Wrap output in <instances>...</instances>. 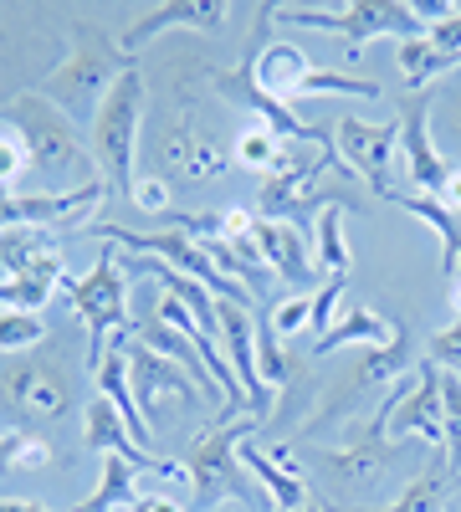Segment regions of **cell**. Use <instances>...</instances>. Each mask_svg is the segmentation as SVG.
Returning <instances> with one entry per match:
<instances>
[{
    "instance_id": "ee69618b",
    "label": "cell",
    "mask_w": 461,
    "mask_h": 512,
    "mask_svg": "<svg viewBox=\"0 0 461 512\" xmlns=\"http://www.w3.org/2000/svg\"><path fill=\"white\" fill-rule=\"evenodd\" d=\"M123 512H129V507H123Z\"/></svg>"
},
{
    "instance_id": "4fadbf2b",
    "label": "cell",
    "mask_w": 461,
    "mask_h": 512,
    "mask_svg": "<svg viewBox=\"0 0 461 512\" xmlns=\"http://www.w3.org/2000/svg\"><path fill=\"white\" fill-rule=\"evenodd\" d=\"M216 344L226 354V364L236 369L241 390H246V420H267L272 415V390L257 374V318H251L246 303H231V297H216Z\"/></svg>"
},
{
    "instance_id": "83f0119b",
    "label": "cell",
    "mask_w": 461,
    "mask_h": 512,
    "mask_svg": "<svg viewBox=\"0 0 461 512\" xmlns=\"http://www.w3.org/2000/svg\"><path fill=\"white\" fill-rule=\"evenodd\" d=\"M400 77H405V93H426L436 77H446V72H456L461 67V57H451V52H441L431 36H415V41H400Z\"/></svg>"
},
{
    "instance_id": "d6a6232c",
    "label": "cell",
    "mask_w": 461,
    "mask_h": 512,
    "mask_svg": "<svg viewBox=\"0 0 461 512\" xmlns=\"http://www.w3.org/2000/svg\"><path fill=\"white\" fill-rule=\"evenodd\" d=\"M257 374H262V384H267V390H277V384L287 390V384L303 374L298 364H292V359L282 354V338L272 333V323H262V328H257Z\"/></svg>"
},
{
    "instance_id": "484cf974",
    "label": "cell",
    "mask_w": 461,
    "mask_h": 512,
    "mask_svg": "<svg viewBox=\"0 0 461 512\" xmlns=\"http://www.w3.org/2000/svg\"><path fill=\"white\" fill-rule=\"evenodd\" d=\"M282 149H287V139L277 134V128L257 123V118L241 123L236 134H231V164H241V169H257L262 180L282 169Z\"/></svg>"
},
{
    "instance_id": "44dd1931",
    "label": "cell",
    "mask_w": 461,
    "mask_h": 512,
    "mask_svg": "<svg viewBox=\"0 0 461 512\" xmlns=\"http://www.w3.org/2000/svg\"><path fill=\"white\" fill-rule=\"evenodd\" d=\"M308 72H313V62L292 47V41H262V52L251 57V82H257V93H267L277 103H292V108H298V88H303Z\"/></svg>"
},
{
    "instance_id": "603a6c76",
    "label": "cell",
    "mask_w": 461,
    "mask_h": 512,
    "mask_svg": "<svg viewBox=\"0 0 461 512\" xmlns=\"http://www.w3.org/2000/svg\"><path fill=\"white\" fill-rule=\"evenodd\" d=\"M451 487H456V466H451V456H446V451H431L426 466H421V477H415L390 507H374V512H446Z\"/></svg>"
},
{
    "instance_id": "f1b7e54d",
    "label": "cell",
    "mask_w": 461,
    "mask_h": 512,
    "mask_svg": "<svg viewBox=\"0 0 461 512\" xmlns=\"http://www.w3.org/2000/svg\"><path fill=\"white\" fill-rule=\"evenodd\" d=\"M52 461V446L36 431H0V477H26Z\"/></svg>"
},
{
    "instance_id": "8d00e7d4",
    "label": "cell",
    "mask_w": 461,
    "mask_h": 512,
    "mask_svg": "<svg viewBox=\"0 0 461 512\" xmlns=\"http://www.w3.org/2000/svg\"><path fill=\"white\" fill-rule=\"evenodd\" d=\"M426 359L446 374H461V318L446 323L441 333H431V344H426Z\"/></svg>"
},
{
    "instance_id": "5bb4252c",
    "label": "cell",
    "mask_w": 461,
    "mask_h": 512,
    "mask_svg": "<svg viewBox=\"0 0 461 512\" xmlns=\"http://www.w3.org/2000/svg\"><path fill=\"white\" fill-rule=\"evenodd\" d=\"M431 113H436V108H431V98H421V93L400 108V164H405V180L421 190L426 200H441L451 164H446V154H441V144H436V134H431Z\"/></svg>"
},
{
    "instance_id": "d4e9b609",
    "label": "cell",
    "mask_w": 461,
    "mask_h": 512,
    "mask_svg": "<svg viewBox=\"0 0 461 512\" xmlns=\"http://www.w3.org/2000/svg\"><path fill=\"white\" fill-rule=\"evenodd\" d=\"M344 216H349V200H333L323 205V216L313 226V267L318 277H344L349 272V241H344Z\"/></svg>"
},
{
    "instance_id": "6da1fadb",
    "label": "cell",
    "mask_w": 461,
    "mask_h": 512,
    "mask_svg": "<svg viewBox=\"0 0 461 512\" xmlns=\"http://www.w3.org/2000/svg\"><path fill=\"white\" fill-rule=\"evenodd\" d=\"M431 446L421 441H390V395L380 410L359 425L349 446H298L308 487L323 492L328 512H374L390 507L415 477H421Z\"/></svg>"
},
{
    "instance_id": "277c9868",
    "label": "cell",
    "mask_w": 461,
    "mask_h": 512,
    "mask_svg": "<svg viewBox=\"0 0 461 512\" xmlns=\"http://www.w3.org/2000/svg\"><path fill=\"white\" fill-rule=\"evenodd\" d=\"M144 108H149V82H144V67L129 62L88 128V149L98 159V175H103L108 195H123V200L134 195V175H139L134 159H139V134H144Z\"/></svg>"
},
{
    "instance_id": "4316f807",
    "label": "cell",
    "mask_w": 461,
    "mask_h": 512,
    "mask_svg": "<svg viewBox=\"0 0 461 512\" xmlns=\"http://www.w3.org/2000/svg\"><path fill=\"white\" fill-rule=\"evenodd\" d=\"M139 497V466L134 461H123V456H103V477L98 487L82 497L72 512H123Z\"/></svg>"
},
{
    "instance_id": "7a4b0ae2",
    "label": "cell",
    "mask_w": 461,
    "mask_h": 512,
    "mask_svg": "<svg viewBox=\"0 0 461 512\" xmlns=\"http://www.w3.org/2000/svg\"><path fill=\"white\" fill-rule=\"evenodd\" d=\"M0 118L21 128L26 154H31V185L26 190H82V185H98V159L82 139V128L57 113L41 93H16L11 103H0Z\"/></svg>"
},
{
    "instance_id": "9a60e30c",
    "label": "cell",
    "mask_w": 461,
    "mask_h": 512,
    "mask_svg": "<svg viewBox=\"0 0 461 512\" xmlns=\"http://www.w3.org/2000/svg\"><path fill=\"white\" fill-rule=\"evenodd\" d=\"M241 466L246 477L257 482L262 502L272 512H303L308 507V477H303V461L292 446L272 441V446H251V436L241 441Z\"/></svg>"
},
{
    "instance_id": "7402d4cb",
    "label": "cell",
    "mask_w": 461,
    "mask_h": 512,
    "mask_svg": "<svg viewBox=\"0 0 461 512\" xmlns=\"http://www.w3.org/2000/svg\"><path fill=\"white\" fill-rule=\"evenodd\" d=\"M395 338V323L380 318L374 308H344L339 323H333L318 344H313V359H328V354H339V349H380Z\"/></svg>"
},
{
    "instance_id": "7c38bea8",
    "label": "cell",
    "mask_w": 461,
    "mask_h": 512,
    "mask_svg": "<svg viewBox=\"0 0 461 512\" xmlns=\"http://www.w3.org/2000/svg\"><path fill=\"white\" fill-rule=\"evenodd\" d=\"M390 441H421L446 451V415H441V369L421 359L400 384H390Z\"/></svg>"
},
{
    "instance_id": "b9f144b4",
    "label": "cell",
    "mask_w": 461,
    "mask_h": 512,
    "mask_svg": "<svg viewBox=\"0 0 461 512\" xmlns=\"http://www.w3.org/2000/svg\"><path fill=\"white\" fill-rule=\"evenodd\" d=\"M446 134H451V144L461 149V98L451 103V118H446Z\"/></svg>"
},
{
    "instance_id": "30bf717a",
    "label": "cell",
    "mask_w": 461,
    "mask_h": 512,
    "mask_svg": "<svg viewBox=\"0 0 461 512\" xmlns=\"http://www.w3.org/2000/svg\"><path fill=\"white\" fill-rule=\"evenodd\" d=\"M72 379L57 359H6L0 364V410H11L26 425H57L72 415Z\"/></svg>"
},
{
    "instance_id": "3957f363",
    "label": "cell",
    "mask_w": 461,
    "mask_h": 512,
    "mask_svg": "<svg viewBox=\"0 0 461 512\" xmlns=\"http://www.w3.org/2000/svg\"><path fill=\"white\" fill-rule=\"evenodd\" d=\"M123 67H129V57L118 52V41L103 36L88 16H77L72 31H67V57L41 77L31 93H41L77 128H93V118H98V108H103V98H108V88L118 82Z\"/></svg>"
},
{
    "instance_id": "cb8c5ba5",
    "label": "cell",
    "mask_w": 461,
    "mask_h": 512,
    "mask_svg": "<svg viewBox=\"0 0 461 512\" xmlns=\"http://www.w3.org/2000/svg\"><path fill=\"white\" fill-rule=\"evenodd\" d=\"M395 205H405L415 221L431 226V231L441 236V277H446V287L456 292V287H461V221L451 216L441 200H426V195H405V190H400Z\"/></svg>"
},
{
    "instance_id": "836d02e7",
    "label": "cell",
    "mask_w": 461,
    "mask_h": 512,
    "mask_svg": "<svg viewBox=\"0 0 461 512\" xmlns=\"http://www.w3.org/2000/svg\"><path fill=\"white\" fill-rule=\"evenodd\" d=\"M441 415H446V456L461 482V374H446V369H441Z\"/></svg>"
},
{
    "instance_id": "2e32d148",
    "label": "cell",
    "mask_w": 461,
    "mask_h": 512,
    "mask_svg": "<svg viewBox=\"0 0 461 512\" xmlns=\"http://www.w3.org/2000/svg\"><path fill=\"white\" fill-rule=\"evenodd\" d=\"M231 21V6L226 0H164V6H149L139 21H129L118 31V52L123 57H139L154 36L175 31V26H190V31H221Z\"/></svg>"
},
{
    "instance_id": "ba28073f",
    "label": "cell",
    "mask_w": 461,
    "mask_h": 512,
    "mask_svg": "<svg viewBox=\"0 0 461 512\" xmlns=\"http://www.w3.org/2000/svg\"><path fill=\"white\" fill-rule=\"evenodd\" d=\"M272 21L339 31L349 52H364V41H374V36H395V41H415V36H426V26L415 21V11H410V0H344V6H272Z\"/></svg>"
},
{
    "instance_id": "8fae6325",
    "label": "cell",
    "mask_w": 461,
    "mask_h": 512,
    "mask_svg": "<svg viewBox=\"0 0 461 512\" xmlns=\"http://www.w3.org/2000/svg\"><path fill=\"white\" fill-rule=\"evenodd\" d=\"M333 144L349 175H359L374 195L400 200L395 185V164H400V118L395 123H364V118H339L333 128Z\"/></svg>"
},
{
    "instance_id": "52a82bcc",
    "label": "cell",
    "mask_w": 461,
    "mask_h": 512,
    "mask_svg": "<svg viewBox=\"0 0 461 512\" xmlns=\"http://www.w3.org/2000/svg\"><path fill=\"white\" fill-rule=\"evenodd\" d=\"M410 354H415V349H410V333H405V328H395V338H390V344H380V349H359L354 364H349V374L333 384L328 400H318L313 415L303 420L298 446H308L318 431H333V425L354 420L369 390H380V384H400L415 364H421V359H410Z\"/></svg>"
},
{
    "instance_id": "f6af8a7d",
    "label": "cell",
    "mask_w": 461,
    "mask_h": 512,
    "mask_svg": "<svg viewBox=\"0 0 461 512\" xmlns=\"http://www.w3.org/2000/svg\"><path fill=\"white\" fill-rule=\"evenodd\" d=\"M456 487H461V482H456Z\"/></svg>"
},
{
    "instance_id": "f546056e",
    "label": "cell",
    "mask_w": 461,
    "mask_h": 512,
    "mask_svg": "<svg viewBox=\"0 0 461 512\" xmlns=\"http://www.w3.org/2000/svg\"><path fill=\"white\" fill-rule=\"evenodd\" d=\"M303 98H380V82L369 77H349V72H328V67H313L298 88V103Z\"/></svg>"
},
{
    "instance_id": "ab89813d",
    "label": "cell",
    "mask_w": 461,
    "mask_h": 512,
    "mask_svg": "<svg viewBox=\"0 0 461 512\" xmlns=\"http://www.w3.org/2000/svg\"><path fill=\"white\" fill-rule=\"evenodd\" d=\"M441 205L451 210V216H461V169L451 164V175H446V190H441Z\"/></svg>"
},
{
    "instance_id": "5b68a950",
    "label": "cell",
    "mask_w": 461,
    "mask_h": 512,
    "mask_svg": "<svg viewBox=\"0 0 461 512\" xmlns=\"http://www.w3.org/2000/svg\"><path fill=\"white\" fill-rule=\"evenodd\" d=\"M149 159L154 175H164L170 185H205L231 169V139L211 118H200L195 98L180 88V108L149 128Z\"/></svg>"
},
{
    "instance_id": "60d3db41",
    "label": "cell",
    "mask_w": 461,
    "mask_h": 512,
    "mask_svg": "<svg viewBox=\"0 0 461 512\" xmlns=\"http://www.w3.org/2000/svg\"><path fill=\"white\" fill-rule=\"evenodd\" d=\"M0 512H52V507H41L31 497H6V502H0Z\"/></svg>"
},
{
    "instance_id": "74e56055",
    "label": "cell",
    "mask_w": 461,
    "mask_h": 512,
    "mask_svg": "<svg viewBox=\"0 0 461 512\" xmlns=\"http://www.w3.org/2000/svg\"><path fill=\"white\" fill-rule=\"evenodd\" d=\"M339 313H344V277H328V287L313 292V328H318V338L339 323Z\"/></svg>"
},
{
    "instance_id": "e575fe53",
    "label": "cell",
    "mask_w": 461,
    "mask_h": 512,
    "mask_svg": "<svg viewBox=\"0 0 461 512\" xmlns=\"http://www.w3.org/2000/svg\"><path fill=\"white\" fill-rule=\"evenodd\" d=\"M272 333L282 338V344H287V338H298L303 328H313V292H298V297H282V303L272 308Z\"/></svg>"
},
{
    "instance_id": "ac0fdd59",
    "label": "cell",
    "mask_w": 461,
    "mask_h": 512,
    "mask_svg": "<svg viewBox=\"0 0 461 512\" xmlns=\"http://www.w3.org/2000/svg\"><path fill=\"white\" fill-rule=\"evenodd\" d=\"M82 446L98 451V456H123V461H134L139 472L185 477V472H180V461H159V451H144V446L129 436V425H123V415L113 410L108 395H93L88 410H82Z\"/></svg>"
},
{
    "instance_id": "9c48e42d",
    "label": "cell",
    "mask_w": 461,
    "mask_h": 512,
    "mask_svg": "<svg viewBox=\"0 0 461 512\" xmlns=\"http://www.w3.org/2000/svg\"><path fill=\"white\" fill-rule=\"evenodd\" d=\"M67 297H72V313L82 318V328H88V364H98L113 338L129 333V272L118 267V251L103 246L88 277H77L67 287Z\"/></svg>"
},
{
    "instance_id": "7bdbcfd3",
    "label": "cell",
    "mask_w": 461,
    "mask_h": 512,
    "mask_svg": "<svg viewBox=\"0 0 461 512\" xmlns=\"http://www.w3.org/2000/svg\"><path fill=\"white\" fill-rule=\"evenodd\" d=\"M216 512H251V507H241V502H226V507H216Z\"/></svg>"
},
{
    "instance_id": "1f68e13d",
    "label": "cell",
    "mask_w": 461,
    "mask_h": 512,
    "mask_svg": "<svg viewBox=\"0 0 461 512\" xmlns=\"http://www.w3.org/2000/svg\"><path fill=\"white\" fill-rule=\"evenodd\" d=\"M41 338H47V323H41L36 313H11V308H0V359L31 354Z\"/></svg>"
},
{
    "instance_id": "e0dca14e",
    "label": "cell",
    "mask_w": 461,
    "mask_h": 512,
    "mask_svg": "<svg viewBox=\"0 0 461 512\" xmlns=\"http://www.w3.org/2000/svg\"><path fill=\"white\" fill-rule=\"evenodd\" d=\"M129 379H134V400L144 410V420L159 415V400H175V405H200V384L175 364V359H159L154 349H144L139 338L129 333Z\"/></svg>"
},
{
    "instance_id": "d6986e66",
    "label": "cell",
    "mask_w": 461,
    "mask_h": 512,
    "mask_svg": "<svg viewBox=\"0 0 461 512\" xmlns=\"http://www.w3.org/2000/svg\"><path fill=\"white\" fill-rule=\"evenodd\" d=\"M0 267H6V277H31V282L62 287V246L52 231H36V226L0 231Z\"/></svg>"
},
{
    "instance_id": "4dcf8cb0",
    "label": "cell",
    "mask_w": 461,
    "mask_h": 512,
    "mask_svg": "<svg viewBox=\"0 0 461 512\" xmlns=\"http://www.w3.org/2000/svg\"><path fill=\"white\" fill-rule=\"evenodd\" d=\"M31 185V154H26V139L21 128L0 118V195H16Z\"/></svg>"
},
{
    "instance_id": "8992f818",
    "label": "cell",
    "mask_w": 461,
    "mask_h": 512,
    "mask_svg": "<svg viewBox=\"0 0 461 512\" xmlns=\"http://www.w3.org/2000/svg\"><path fill=\"white\" fill-rule=\"evenodd\" d=\"M251 425H257V420H226L221 431H195L190 436L180 472L190 482L195 512H216L226 502H241V507L251 502L257 482H251L246 466H241V441L251 436Z\"/></svg>"
},
{
    "instance_id": "d590c367",
    "label": "cell",
    "mask_w": 461,
    "mask_h": 512,
    "mask_svg": "<svg viewBox=\"0 0 461 512\" xmlns=\"http://www.w3.org/2000/svg\"><path fill=\"white\" fill-rule=\"evenodd\" d=\"M129 200L144 210V216L164 221V216H170V180L154 175V169H144V175H134V195Z\"/></svg>"
},
{
    "instance_id": "f35d334b",
    "label": "cell",
    "mask_w": 461,
    "mask_h": 512,
    "mask_svg": "<svg viewBox=\"0 0 461 512\" xmlns=\"http://www.w3.org/2000/svg\"><path fill=\"white\" fill-rule=\"evenodd\" d=\"M129 512H180L170 497H159V492H139L134 502H129Z\"/></svg>"
},
{
    "instance_id": "ffe728a7",
    "label": "cell",
    "mask_w": 461,
    "mask_h": 512,
    "mask_svg": "<svg viewBox=\"0 0 461 512\" xmlns=\"http://www.w3.org/2000/svg\"><path fill=\"white\" fill-rule=\"evenodd\" d=\"M251 236H257V251H262V262H267L272 277H287V282H298V287H308V282L318 277V267H313V241H308L298 226L257 216V231H251Z\"/></svg>"
}]
</instances>
